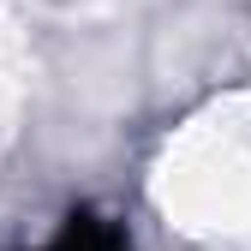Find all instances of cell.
Masks as SVG:
<instances>
[{"instance_id": "cell-1", "label": "cell", "mask_w": 251, "mask_h": 251, "mask_svg": "<svg viewBox=\"0 0 251 251\" xmlns=\"http://www.w3.org/2000/svg\"><path fill=\"white\" fill-rule=\"evenodd\" d=\"M48 251H126V245H120L108 227H66Z\"/></svg>"}]
</instances>
